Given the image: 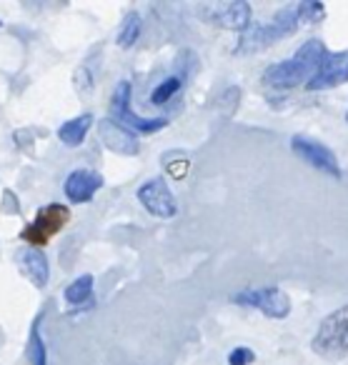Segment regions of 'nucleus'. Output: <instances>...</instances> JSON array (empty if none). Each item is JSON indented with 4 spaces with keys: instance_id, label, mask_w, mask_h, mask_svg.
<instances>
[{
    "instance_id": "f257e3e1",
    "label": "nucleus",
    "mask_w": 348,
    "mask_h": 365,
    "mask_svg": "<svg viewBox=\"0 0 348 365\" xmlns=\"http://www.w3.org/2000/svg\"><path fill=\"white\" fill-rule=\"evenodd\" d=\"M323 16H326V8L321 3H316V0H303V3H296V6L281 8L268 23L248 28L243 33V38L236 46V56H251V53L266 51L273 43L293 36L303 23H318Z\"/></svg>"
},
{
    "instance_id": "f03ea898",
    "label": "nucleus",
    "mask_w": 348,
    "mask_h": 365,
    "mask_svg": "<svg viewBox=\"0 0 348 365\" xmlns=\"http://www.w3.org/2000/svg\"><path fill=\"white\" fill-rule=\"evenodd\" d=\"M326 53L328 51L323 46V41H318V38L306 41L296 51V56L268 66L266 73H263V83L268 88H276V91H291V88L301 86V83H308L313 78V73L318 71L321 61L326 58Z\"/></svg>"
},
{
    "instance_id": "7ed1b4c3",
    "label": "nucleus",
    "mask_w": 348,
    "mask_h": 365,
    "mask_svg": "<svg viewBox=\"0 0 348 365\" xmlns=\"http://www.w3.org/2000/svg\"><path fill=\"white\" fill-rule=\"evenodd\" d=\"M313 350L326 360L348 358V305L323 320L313 338Z\"/></svg>"
},
{
    "instance_id": "20e7f679",
    "label": "nucleus",
    "mask_w": 348,
    "mask_h": 365,
    "mask_svg": "<svg viewBox=\"0 0 348 365\" xmlns=\"http://www.w3.org/2000/svg\"><path fill=\"white\" fill-rule=\"evenodd\" d=\"M111 120H116L123 128H133L138 133H158L168 125L166 118H141L136 110L131 108V83L123 81L118 83L116 93H113L111 101Z\"/></svg>"
},
{
    "instance_id": "39448f33",
    "label": "nucleus",
    "mask_w": 348,
    "mask_h": 365,
    "mask_svg": "<svg viewBox=\"0 0 348 365\" xmlns=\"http://www.w3.org/2000/svg\"><path fill=\"white\" fill-rule=\"evenodd\" d=\"M68 220H71V210L61 203H51L38 210L36 220H33L28 228H23L21 238L31 245H48V240H51L53 235L66 228Z\"/></svg>"
},
{
    "instance_id": "423d86ee",
    "label": "nucleus",
    "mask_w": 348,
    "mask_h": 365,
    "mask_svg": "<svg viewBox=\"0 0 348 365\" xmlns=\"http://www.w3.org/2000/svg\"><path fill=\"white\" fill-rule=\"evenodd\" d=\"M233 300L241 305H253V308H258L263 315L276 318V320L286 318V315L291 313V300H288V295L283 293L281 288L246 290V293L233 295Z\"/></svg>"
},
{
    "instance_id": "0eeeda50",
    "label": "nucleus",
    "mask_w": 348,
    "mask_h": 365,
    "mask_svg": "<svg viewBox=\"0 0 348 365\" xmlns=\"http://www.w3.org/2000/svg\"><path fill=\"white\" fill-rule=\"evenodd\" d=\"M138 200L156 218H173L178 213L176 198H173L166 180H161V178H153V180L143 182L141 188H138Z\"/></svg>"
},
{
    "instance_id": "6e6552de",
    "label": "nucleus",
    "mask_w": 348,
    "mask_h": 365,
    "mask_svg": "<svg viewBox=\"0 0 348 365\" xmlns=\"http://www.w3.org/2000/svg\"><path fill=\"white\" fill-rule=\"evenodd\" d=\"M346 81H348V51L326 53V58L321 61V66L313 73L311 81L306 83V88L308 91H328V88H336Z\"/></svg>"
},
{
    "instance_id": "1a4fd4ad",
    "label": "nucleus",
    "mask_w": 348,
    "mask_h": 365,
    "mask_svg": "<svg viewBox=\"0 0 348 365\" xmlns=\"http://www.w3.org/2000/svg\"><path fill=\"white\" fill-rule=\"evenodd\" d=\"M291 148H293V153H298V155H301L303 160L308 163V165L316 168V170L326 173V175H331V178H341L343 175L341 165H338V158L333 155V153L328 150L326 145H321L318 140L296 135L291 140Z\"/></svg>"
},
{
    "instance_id": "9d476101",
    "label": "nucleus",
    "mask_w": 348,
    "mask_h": 365,
    "mask_svg": "<svg viewBox=\"0 0 348 365\" xmlns=\"http://www.w3.org/2000/svg\"><path fill=\"white\" fill-rule=\"evenodd\" d=\"M66 198L71 200V203H88V200H93V195L98 193V190L103 188V178L98 175L96 170H73L71 175H68L66 180Z\"/></svg>"
},
{
    "instance_id": "9b49d317",
    "label": "nucleus",
    "mask_w": 348,
    "mask_h": 365,
    "mask_svg": "<svg viewBox=\"0 0 348 365\" xmlns=\"http://www.w3.org/2000/svg\"><path fill=\"white\" fill-rule=\"evenodd\" d=\"M98 130H101L103 145L111 148L113 153H121V155H136V153L141 150L136 135H133L128 128H123V125H118L116 120H111V118H103V120L98 123Z\"/></svg>"
},
{
    "instance_id": "f8f14e48",
    "label": "nucleus",
    "mask_w": 348,
    "mask_h": 365,
    "mask_svg": "<svg viewBox=\"0 0 348 365\" xmlns=\"http://www.w3.org/2000/svg\"><path fill=\"white\" fill-rule=\"evenodd\" d=\"M18 265H21L23 273L33 280L36 288H46L48 285V275H51V270H48V258L38 248L18 253Z\"/></svg>"
},
{
    "instance_id": "ddd939ff",
    "label": "nucleus",
    "mask_w": 348,
    "mask_h": 365,
    "mask_svg": "<svg viewBox=\"0 0 348 365\" xmlns=\"http://www.w3.org/2000/svg\"><path fill=\"white\" fill-rule=\"evenodd\" d=\"M216 23L228 28V31H248L251 28V6L243 3V0L228 3L216 13Z\"/></svg>"
},
{
    "instance_id": "4468645a",
    "label": "nucleus",
    "mask_w": 348,
    "mask_h": 365,
    "mask_svg": "<svg viewBox=\"0 0 348 365\" xmlns=\"http://www.w3.org/2000/svg\"><path fill=\"white\" fill-rule=\"evenodd\" d=\"M91 123H93L91 113L73 118V120H68L66 125H61V130H58V138H61V140L66 143V145H71V148L81 145V143L86 140V133H88V128H91Z\"/></svg>"
},
{
    "instance_id": "2eb2a0df",
    "label": "nucleus",
    "mask_w": 348,
    "mask_h": 365,
    "mask_svg": "<svg viewBox=\"0 0 348 365\" xmlns=\"http://www.w3.org/2000/svg\"><path fill=\"white\" fill-rule=\"evenodd\" d=\"M163 168H166V173L173 178V180H183V178L188 175V168H191V160H188V155L183 150H171L163 155Z\"/></svg>"
},
{
    "instance_id": "dca6fc26",
    "label": "nucleus",
    "mask_w": 348,
    "mask_h": 365,
    "mask_svg": "<svg viewBox=\"0 0 348 365\" xmlns=\"http://www.w3.org/2000/svg\"><path fill=\"white\" fill-rule=\"evenodd\" d=\"M66 300L73 305H81L86 303V300H91L93 295V275H81V278H76L71 285L66 288Z\"/></svg>"
},
{
    "instance_id": "f3484780",
    "label": "nucleus",
    "mask_w": 348,
    "mask_h": 365,
    "mask_svg": "<svg viewBox=\"0 0 348 365\" xmlns=\"http://www.w3.org/2000/svg\"><path fill=\"white\" fill-rule=\"evenodd\" d=\"M141 28H143L141 16H138V13H128L126 21H123V26H121V33H118V46L121 48L136 46V41L141 38Z\"/></svg>"
},
{
    "instance_id": "a211bd4d",
    "label": "nucleus",
    "mask_w": 348,
    "mask_h": 365,
    "mask_svg": "<svg viewBox=\"0 0 348 365\" xmlns=\"http://www.w3.org/2000/svg\"><path fill=\"white\" fill-rule=\"evenodd\" d=\"M41 320V318H38ZM33 323L31 328V340H28V358H31L33 365H48L46 360V345H43V338H41V323Z\"/></svg>"
},
{
    "instance_id": "6ab92c4d",
    "label": "nucleus",
    "mask_w": 348,
    "mask_h": 365,
    "mask_svg": "<svg viewBox=\"0 0 348 365\" xmlns=\"http://www.w3.org/2000/svg\"><path fill=\"white\" fill-rule=\"evenodd\" d=\"M178 91H181V78H178V76L166 78V81H163L161 86L151 93V103H153V106H163V103L171 101Z\"/></svg>"
},
{
    "instance_id": "aec40b11",
    "label": "nucleus",
    "mask_w": 348,
    "mask_h": 365,
    "mask_svg": "<svg viewBox=\"0 0 348 365\" xmlns=\"http://www.w3.org/2000/svg\"><path fill=\"white\" fill-rule=\"evenodd\" d=\"M256 360V353L251 348H236L228 355V365H251Z\"/></svg>"
},
{
    "instance_id": "412c9836",
    "label": "nucleus",
    "mask_w": 348,
    "mask_h": 365,
    "mask_svg": "<svg viewBox=\"0 0 348 365\" xmlns=\"http://www.w3.org/2000/svg\"><path fill=\"white\" fill-rule=\"evenodd\" d=\"M346 120H348V113H346Z\"/></svg>"
}]
</instances>
